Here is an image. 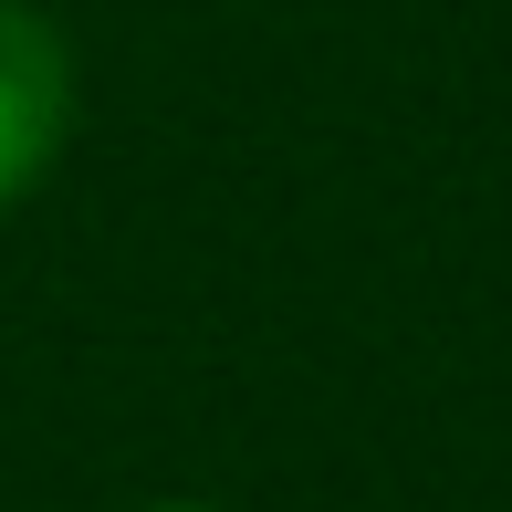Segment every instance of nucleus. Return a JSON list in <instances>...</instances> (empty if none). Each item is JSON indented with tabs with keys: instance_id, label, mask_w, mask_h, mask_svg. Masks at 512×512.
Wrapping results in <instances>:
<instances>
[{
	"instance_id": "f257e3e1",
	"label": "nucleus",
	"mask_w": 512,
	"mask_h": 512,
	"mask_svg": "<svg viewBox=\"0 0 512 512\" xmlns=\"http://www.w3.org/2000/svg\"><path fill=\"white\" fill-rule=\"evenodd\" d=\"M74 126V53L32 0H0V209L32 199Z\"/></svg>"
},
{
	"instance_id": "f03ea898",
	"label": "nucleus",
	"mask_w": 512,
	"mask_h": 512,
	"mask_svg": "<svg viewBox=\"0 0 512 512\" xmlns=\"http://www.w3.org/2000/svg\"><path fill=\"white\" fill-rule=\"evenodd\" d=\"M157 512H199V502H157Z\"/></svg>"
}]
</instances>
